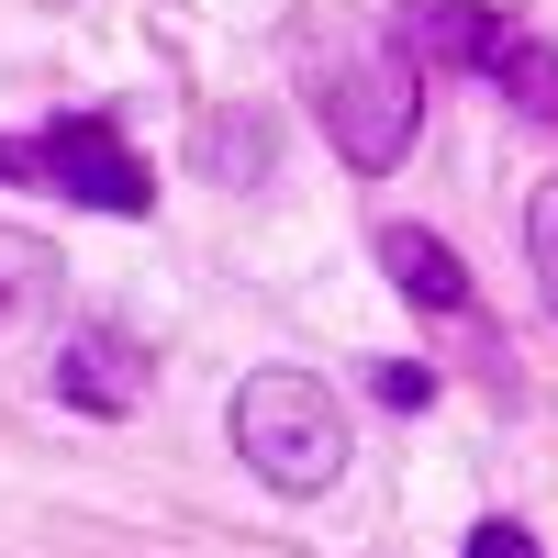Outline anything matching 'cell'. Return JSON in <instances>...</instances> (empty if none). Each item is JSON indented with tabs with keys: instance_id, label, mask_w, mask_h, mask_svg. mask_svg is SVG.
<instances>
[{
	"instance_id": "obj_1",
	"label": "cell",
	"mask_w": 558,
	"mask_h": 558,
	"mask_svg": "<svg viewBox=\"0 0 558 558\" xmlns=\"http://www.w3.org/2000/svg\"><path fill=\"white\" fill-rule=\"evenodd\" d=\"M223 425H235L246 470L268 492H324V481L347 470V413H336V391H324L313 368H257Z\"/></svg>"
},
{
	"instance_id": "obj_2",
	"label": "cell",
	"mask_w": 558,
	"mask_h": 558,
	"mask_svg": "<svg viewBox=\"0 0 558 558\" xmlns=\"http://www.w3.org/2000/svg\"><path fill=\"white\" fill-rule=\"evenodd\" d=\"M413 112H425V68L402 45H347V68H324V134L357 179H391L413 157Z\"/></svg>"
},
{
	"instance_id": "obj_3",
	"label": "cell",
	"mask_w": 558,
	"mask_h": 558,
	"mask_svg": "<svg viewBox=\"0 0 558 558\" xmlns=\"http://www.w3.org/2000/svg\"><path fill=\"white\" fill-rule=\"evenodd\" d=\"M23 168L45 179V191L89 202V213H146V202H157V168L123 146V123H112V112H57V123L23 146Z\"/></svg>"
},
{
	"instance_id": "obj_4",
	"label": "cell",
	"mask_w": 558,
	"mask_h": 558,
	"mask_svg": "<svg viewBox=\"0 0 558 558\" xmlns=\"http://www.w3.org/2000/svg\"><path fill=\"white\" fill-rule=\"evenodd\" d=\"M57 402L68 413H134V402H146V336L78 324V336L57 347Z\"/></svg>"
},
{
	"instance_id": "obj_5",
	"label": "cell",
	"mask_w": 558,
	"mask_h": 558,
	"mask_svg": "<svg viewBox=\"0 0 558 558\" xmlns=\"http://www.w3.org/2000/svg\"><path fill=\"white\" fill-rule=\"evenodd\" d=\"M514 45V12H492V0H402V57L413 68H481Z\"/></svg>"
},
{
	"instance_id": "obj_6",
	"label": "cell",
	"mask_w": 558,
	"mask_h": 558,
	"mask_svg": "<svg viewBox=\"0 0 558 558\" xmlns=\"http://www.w3.org/2000/svg\"><path fill=\"white\" fill-rule=\"evenodd\" d=\"M380 268H391V291L413 313H470V268H458V246L425 235V223H380Z\"/></svg>"
},
{
	"instance_id": "obj_7",
	"label": "cell",
	"mask_w": 558,
	"mask_h": 558,
	"mask_svg": "<svg viewBox=\"0 0 558 558\" xmlns=\"http://www.w3.org/2000/svg\"><path fill=\"white\" fill-rule=\"evenodd\" d=\"M492 78H502V101H514L525 123H558V45H536V34H514L492 57Z\"/></svg>"
},
{
	"instance_id": "obj_8",
	"label": "cell",
	"mask_w": 558,
	"mask_h": 558,
	"mask_svg": "<svg viewBox=\"0 0 558 558\" xmlns=\"http://www.w3.org/2000/svg\"><path fill=\"white\" fill-rule=\"evenodd\" d=\"M45 279H57V257H45L34 235H12V223H0V347L23 336V313L45 302Z\"/></svg>"
},
{
	"instance_id": "obj_9",
	"label": "cell",
	"mask_w": 558,
	"mask_h": 558,
	"mask_svg": "<svg viewBox=\"0 0 558 558\" xmlns=\"http://www.w3.org/2000/svg\"><path fill=\"white\" fill-rule=\"evenodd\" d=\"M525 257H536V291L558 313V179H536V202H525Z\"/></svg>"
},
{
	"instance_id": "obj_10",
	"label": "cell",
	"mask_w": 558,
	"mask_h": 558,
	"mask_svg": "<svg viewBox=\"0 0 558 558\" xmlns=\"http://www.w3.org/2000/svg\"><path fill=\"white\" fill-rule=\"evenodd\" d=\"M380 402H391V413H425V402H436V368H413V357H380Z\"/></svg>"
},
{
	"instance_id": "obj_11",
	"label": "cell",
	"mask_w": 558,
	"mask_h": 558,
	"mask_svg": "<svg viewBox=\"0 0 558 558\" xmlns=\"http://www.w3.org/2000/svg\"><path fill=\"white\" fill-rule=\"evenodd\" d=\"M458 558H536V536H525V525H502V514H492V525H470V547H458Z\"/></svg>"
},
{
	"instance_id": "obj_12",
	"label": "cell",
	"mask_w": 558,
	"mask_h": 558,
	"mask_svg": "<svg viewBox=\"0 0 558 558\" xmlns=\"http://www.w3.org/2000/svg\"><path fill=\"white\" fill-rule=\"evenodd\" d=\"M0 179H34V168H23V146H0Z\"/></svg>"
}]
</instances>
